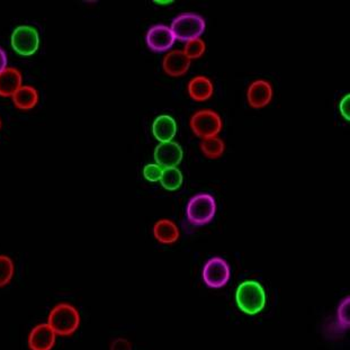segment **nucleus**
<instances>
[{
    "label": "nucleus",
    "mask_w": 350,
    "mask_h": 350,
    "mask_svg": "<svg viewBox=\"0 0 350 350\" xmlns=\"http://www.w3.org/2000/svg\"><path fill=\"white\" fill-rule=\"evenodd\" d=\"M237 306L240 311L248 315L260 313L267 303V296L262 285L257 280H245L236 291Z\"/></svg>",
    "instance_id": "nucleus-1"
},
{
    "label": "nucleus",
    "mask_w": 350,
    "mask_h": 350,
    "mask_svg": "<svg viewBox=\"0 0 350 350\" xmlns=\"http://www.w3.org/2000/svg\"><path fill=\"white\" fill-rule=\"evenodd\" d=\"M79 311L69 303H60L49 314L48 325L57 336L69 337L78 330L80 325Z\"/></svg>",
    "instance_id": "nucleus-2"
},
{
    "label": "nucleus",
    "mask_w": 350,
    "mask_h": 350,
    "mask_svg": "<svg viewBox=\"0 0 350 350\" xmlns=\"http://www.w3.org/2000/svg\"><path fill=\"white\" fill-rule=\"evenodd\" d=\"M217 214V201L211 194L200 193L188 201L186 207L187 220L195 226H206Z\"/></svg>",
    "instance_id": "nucleus-3"
},
{
    "label": "nucleus",
    "mask_w": 350,
    "mask_h": 350,
    "mask_svg": "<svg viewBox=\"0 0 350 350\" xmlns=\"http://www.w3.org/2000/svg\"><path fill=\"white\" fill-rule=\"evenodd\" d=\"M169 27L174 33L176 40L188 42L201 38L206 29V22L198 14L183 13L172 19V25Z\"/></svg>",
    "instance_id": "nucleus-4"
},
{
    "label": "nucleus",
    "mask_w": 350,
    "mask_h": 350,
    "mask_svg": "<svg viewBox=\"0 0 350 350\" xmlns=\"http://www.w3.org/2000/svg\"><path fill=\"white\" fill-rule=\"evenodd\" d=\"M193 133L198 137L208 139V137H217L223 129L222 118L220 114L213 109H204L195 111L189 120Z\"/></svg>",
    "instance_id": "nucleus-5"
},
{
    "label": "nucleus",
    "mask_w": 350,
    "mask_h": 350,
    "mask_svg": "<svg viewBox=\"0 0 350 350\" xmlns=\"http://www.w3.org/2000/svg\"><path fill=\"white\" fill-rule=\"evenodd\" d=\"M10 44L16 55L32 57L41 45V38L38 29L32 25H19L14 29L10 36Z\"/></svg>",
    "instance_id": "nucleus-6"
},
{
    "label": "nucleus",
    "mask_w": 350,
    "mask_h": 350,
    "mask_svg": "<svg viewBox=\"0 0 350 350\" xmlns=\"http://www.w3.org/2000/svg\"><path fill=\"white\" fill-rule=\"evenodd\" d=\"M204 283L210 288H222L229 283L231 269L226 259L213 257L205 262L202 271Z\"/></svg>",
    "instance_id": "nucleus-7"
},
{
    "label": "nucleus",
    "mask_w": 350,
    "mask_h": 350,
    "mask_svg": "<svg viewBox=\"0 0 350 350\" xmlns=\"http://www.w3.org/2000/svg\"><path fill=\"white\" fill-rule=\"evenodd\" d=\"M176 38L170 27L163 24L151 26L146 34V42L150 50L157 53L167 52L175 44Z\"/></svg>",
    "instance_id": "nucleus-8"
},
{
    "label": "nucleus",
    "mask_w": 350,
    "mask_h": 350,
    "mask_svg": "<svg viewBox=\"0 0 350 350\" xmlns=\"http://www.w3.org/2000/svg\"><path fill=\"white\" fill-rule=\"evenodd\" d=\"M274 96V90L268 80L252 81L247 90V100L252 109H260L269 105Z\"/></svg>",
    "instance_id": "nucleus-9"
},
{
    "label": "nucleus",
    "mask_w": 350,
    "mask_h": 350,
    "mask_svg": "<svg viewBox=\"0 0 350 350\" xmlns=\"http://www.w3.org/2000/svg\"><path fill=\"white\" fill-rule=\"evenodd\" d=\"M153 158L157 165L163 169L174 168L182 163L184 151L177 142H163L157 146L153 152Z\"/></svg>",
    "instance_id": "nucleus-10"
},
{
    "label": "nucleus",
    "mask_w": 350,
    "mask_h": 350,
    "mask_svg": "<svg viewBox=\"0 0 350 350\" xmlns=\"http://www.w3.org/2000/svg\"><path fill=\"white\" fill-rule=\"evenodd\" d=\"M57 334L48 323H41L31 330L27 344L31 350H52L55 347Z\"/></svg>",
    "instance_id": "nucleus-11"
},
{
    "label": "nucleus",
    "mask_w": 350,
    "mask_h": 350,
    "mask_svg": "<svg viewBox=\"0 0 350 350\" xmlns=\"http://www.w3.org/2000/svg\"><path fill=\"white\" fill-rule=\"evenodd\" d=\"M189 68L191 60L185 55L183 50H172L163 57V69L168 76H184L187 74Z\"/></svg>",
    "instance_id": "nucleus-12"
},
{
    "label": "nucleus",
    "mask_w": 350,
    "mask_h": 350,
    "mask_svg": "<svg viewBox=\"0 0 350 350\" xmlns=\"http://www.w3.org/2000/svg\"><path fill=\"white\" fill-rule=\"evenodd\" d=\"M151 131L160 144L170 142L177 133V123L172 115L161 114L154 118Z\"/></svg>",
    "instance_id": "nucleus-13"
},
{
    "label": "nucleus",
    "mask_w": 350,
    "mask_h": 350,
    "mask_svg": "<svg viewBox=\"0 0 350 350\" xmlns=\"http://www.w3.org/2000/svg\"><path fill=\"white\" fill-rule=\"evenodd\" d=\"M187 92L189 97L195 102H206L213 96L214 85L208 77L196 76L189 80Z\"/></svg>",
    "instance_id": "nucleus-14"
},
{
    "label": "nucleus",
    "mask_w": 350,
    "mask_h": 350,
    "mask_svg": "<svg viewBox=\"0 0 350 350\" xmlns=\"http://www.w3.org/2000/svg\"><path fill=\"white\" fill-rule=\"evenodd\" d=\"M153 237L161 245H174L180 238V231L174 221L161 219L153 226Z\"/></svg>",
    "instance_id": "nucleus-15"
},
{
    "label": "nucleus",
    "mask_w": 350,
    "mask_h": 350,
    "mask_svg": "<svg viewBox=\"0 0 350 350\" xmlns=\"http://www.w3.org/2000/svg\"><path fill=\"white\" fill-rule=\"evenodd\" d=\"M23 75L17 68H6L0 72V97H13L23 86Z\"/></svg>",
    "instance_id": "nucleus-16"
},
{
    "label": "nucleus",
    "mask_w": 350,
    "mask_h": 350,
    "mask_svg": "<svg viewBox=\"0 0 350 350\" xmlns=\"http://www.w3.org/2000/svg\"><path fill=\"white\" fill-rule=\"evenodd\" d=\"M13 104L21 111H31L36 107L40 100L38 90L33 86H22L14 94Z\"/></svg>",
    "instance_id": "nucleus-17"
},
{
    "label": "nucleus",
    "mask_w": 350,
    "mask_h": 350,
    "mask_svg": "<svg viewBox=\"0 0 350 350\" xmlns=\"http://www.w3.org/2000/svg\"><path fill=\"white\" fill-rule=\"evenodd\" d=\"M200 149L207 159H219L226 152V144L221 137H208L201 141Z\"/></svg>",
    "instance_id": "nucleus-18"
},
{
    "label": "nucleus",
    "mask_w": 350,
    "mask_h": 350,
    "mask_svg": "<svg viewBox=\"0 0 350 350\" xmlns=\"http://www.w3.org/2000/svg\"><path fill=\"white\" fill-rule=\"evenodd\" d=\"M159 183L166 191H175L182 187L184 176L177 167L163 169Z\"/></svg>",
    "instance_id": "nucleus-19"
},
{
    "label": "nucleus",
    "mask_w": 350,
    "mask_h": 350,
    "mask_svg": "<svg viewBox=\"0 0 350 350\" xmlns=\"http://www.w3.org/2000/svg\"><path fill=\"white\" fill-rule=\"evenodd\" d=\"M15 274V265L10 257L0 255V287H5L12 282Z\"/></svg>",
    "instance_id": "nucleus-20"
},
{
    "label": "nucleus",
    "mask_w": 350,
    "mask_h": 350,
    "mask_svg": "<svg viewBox=\"0 0 350 350\" xmlns=\"http://www.w3.org/2000/svg\"><path fill=\"white\" fill-rule=\"evenodd\" d=\"M205 51H206V44L201 38L186 42L184 50H183L185 55L191 61L203 57Z\"/></svg>",
    "instance_id": "nucleus-21"
},
{
    "label": "nucleus",
    "mask_w": 350,
    "mask_h": 350,
    "mask_svg": "<svg viewBox=\"0 0 350 350\" xmlns=\"http://www.w3.org/2000/svg\"><path fill=\"white\" fill-rule=\"evenodd\" d=\"M349 296H346L337 310V327L340 330H347L349 329Z\"/></svg>",
    "instance_id": "nucleus-22"
},
{
    "label": "nucleus",
    "mask_w": 350,
    "mask_h": 350,
    "mask_svg": "<svg viewBox=\"0 0 350 350\" xmlns=\"http://www.w3.org/2000/svg\"><path fill=\"white\" fill-rule=\"evenodd\" d=\"M163 172V168L160 167L159 165H157V163H148V165L144 166L142 174H144V177L147 179L148 182L157 183L159 182L160 178H161Z\"/></svg>",
    "instance_id": "nucleus-23"
},
{
    "label": "nucleus",
    "mask_w": 350,
    "mask_h": 350,
    "mask_svg": "<svg viewBox=\"0 0 350 350\" xmlns=\"http://www.w3.org/2000/svg\"><path fill=\"white\" fill-rule=\"evenodd\" d=\"M339 111H340L341 116H342L346 121H349V94L342 97L340 103H339Z\"/></svg>",
    "instance_id": "nucleus-24"
},
{
    "label": "nucleus",
    "mask_w": 350,
    "mask_h": 350,
    "mask_svg": "<svg viewBox=\"0 0 350 350\" xmlns=\"http://www.w3.org/2000/svg\"><path fill=\"white\" fill-rule=\"evenodd\" d=\"M111 350H132L131 342L123 338H118L111 344Z\"/></svg>",
    "instance_id": "nucleus-25"
},
{
    "label": "nucleus",
    "mask_w": 350,
    "mask_h": 350,
    "mask_svg": "<svg viewBox=\"0 0 350 350\" xmlns=\"http://www.w3.org/2000/svg\"><path fill=\"white\" fill-rule=\"evenodd\" d=\"M7 62H8V57L7 53L3 48H0V72L5 70L7 68Z\"/></svg>",
    "instance_id": "nucleus-26"
},
{
    "label": "nucleus",
    "mask_w": 350,
    "mask_h": 350,
    "mask_svg": "<svg viewBox=\"0 0 350 350\" xmlns=\"http://www.w3.org/2000/svg\"><path fill=\"white\" fill-rule=\"evenodd\" d=\"M156 3H159V5H166V3H172V0H168V1H154Z\"/></svg>",
    "instance_id": "nucleus-27"
},
{
    "label": "nucleus",
    "mask_w": 350,
    "mask_h": 350,
    "mask_svg": "<svg viewBox=\"0 0 350 350\" xmlns=\"http://www.w3.org/2000/svg\"><path fill=\"white\" fill-rule=\"evenodd\" d=\"M1 126H3V123H1V120H0V130H1Z\"/></svg>",
    "instance_id": "nucleus-28"
}]
</instances>
